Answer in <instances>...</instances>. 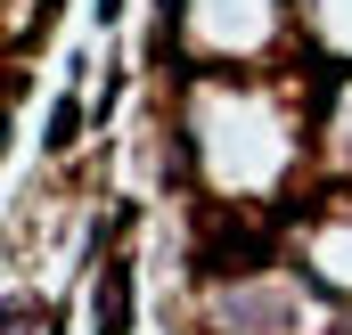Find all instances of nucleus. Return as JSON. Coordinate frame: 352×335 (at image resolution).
Here are the masks:
<instances>
[{
    "instance_id": "nucleus-1",
    "label": "nucleus",
    "mask_w": 352,
    "mask_h": 335,
    "mask_svg": "<svg viewBox=\"0 0 352 335\" xmlns=\"http://www.w3.org/2000/svg\"><path fill=\"white\" fill-rule=\"evenodd\" d=\"M123 327H131V278L107 270L98 278V335H123Z\"/></svg>"
}]
</instances>
